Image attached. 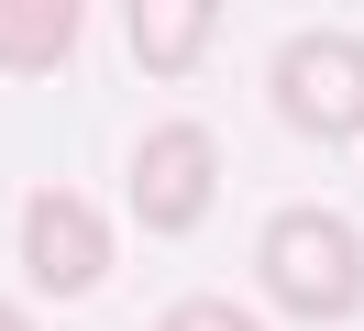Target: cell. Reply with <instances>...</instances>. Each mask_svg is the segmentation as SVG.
I'll use <instances>...</instances> for the list:
<instances>
[{
    "mask_svg": "<svg viewBox=\"0 0 364 331\" xmlns=\"http://www.w3.org/2000/svg\"><path fill=\"white\" fill-rule=\"evenodd\" d=\"M254 276L287 320H353L364 309V232L320 199H287V210L254 232Z\"/></svg>",
    "mask_w": 364,
    "mask_h": 331,
    "instance_id": "cell-1",
    "label": "cell"
},
{
    "mask_svg": "<svg viewBox=\"0 0 364 331\" xmlns=\"http://www.w3.org/2000/svg\"><path fill=\"white\" fill-rule=\"evenodd\" d=\"M265 100H276V122L309 132V144H353L364 132V33H342V22L287 33L276 66H265Z\"/></svg>",
    "mask_w": 364,
    "mask_h": 331,
    "instance_id": "cell-2",
    "label": "cell"
},
{
    "mask_svg": "<svg viewBox=\"0 0 364 331\" xmlns=\"http://www.w3.org/2000/svg\"><path fill=\"white\" fill-rule=\"evenodd\" d=\"M111 265H122V232H111L100 199H77V188H33L23 199V276H33V298H100Z\"/></svg>",
    "mask_w": 364,
    "mask_h": 331,
    "instance_id": "cell-3",
    "label": "cell"
},
{
    "mask_svg": "<svg viewBox=\"0 0 364 331\" xmlns=\"http://www.w3.org/2000/svg\"><path fill=\"white\" fill-rule=\"evenodd\" d=\"M210 199H221V144H210V122H155L133 144V221L144 232H199Z\"/></svg>",
    "mask_w": 364,
    "mask_h": 331,
    "instance_id": "cell-4",
    "label": "cell"
},
{
    "mask_svg": "<svg viewBox=\"0 0 364 331\" xmlns=\"http://www.w3.org/2000/svg\"><path fill=\"white\" fill-rule=\"evenodd\" d=\"M122 33H133V66L144 78H188L221 33V0H122Z\"/></svg>",
    "mask_w": 364,
    "mask_h": 331,
    "instance_id": "cell-5",
    "label": "cell"
},
{
    "mask_svg": "<svg viewBox=\"0 0 364 331\" xmlns=\"http://www.w3.org/2000/svg\"><path fill=\"white\" fill-rule=\"evenodd\" d=\"M89 33V0H0V78H55Z\"/></svg>",
    "mask_w": 364,
    "mask_h": 331,
    "instance_id": "cell-6",
    "label": "cell"
},
{
    "mask_svg": "<svg viewBox=\"0 0 364 331\" xmlns=\"http://www.w3.org/2000/svg\"><path fill=\"white\" fill-rule=\"evenodd\" d=\"M155 331H265V320L232 298H177V309H155Z\"/></svg>",
    "mask_w": 364,
    "mask_h": 331,
    "instance_id": "cell-7",
    "label": "cell"
},
{
    "mask_svg": "<svg viewBox=\"0 0 364 331\" xmlns=\"http://www.w3.org/2000/svg\"><path fill=\"white\" fill-rule=\"evenodd\" d=\"M0 331H33V309H11V298H0Z\"/></svg>",
    "mask_w": 364,
    "mask_h": 331,
    "instance_id": "cell-8",
    "label": "cell"
}]
</instances>
